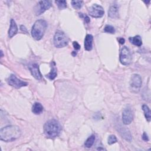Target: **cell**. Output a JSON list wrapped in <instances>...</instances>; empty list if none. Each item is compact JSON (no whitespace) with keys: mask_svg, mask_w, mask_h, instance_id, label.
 Instances as JSON below:
<instances>
[{"mask_svg":"<svg viewBox=\"0 0 151 151\" xmlns=\"http://www.w3.org/2000/svg\"><path fill=\"white\" fill-rule=\"evenodd\" d=\"M21 134V130L18 126L14 125L7 126L1 129L0 139L6 142H12L19 138Z\"/></svg>","mask_w":151,"mask_h":151,"instance_id":"obj_1","label":"cell"},{"mask_svg":"<svg viewBox=\"0 0 151 151\" xmlns=\"http://www.w3.org/2000/svg\"><path fill=\"white\" fill-rule=\"evenodd\" d=\"M61 130V126L55 119L49 120L44 126V133L48 138H54L58 136Z\"/></svg>","mask_w":151,"mask_h":151,"instance_id":"obj_2","label":"cell"},{"mask_svg":"<svg viewBox=\"0 0 151 151\" xmlns=\"http://www.w3.org/2000/svg\"><path fill=\"white\" fill-rule=\"evenodd\" d=\"M47 23L44 19H38L34 24L31 29V35L36 40H41L46 31Z\"/></svg>","mask_w":151,"mask_h":151,"instance_id":"obj_3","label":"cell"},{"mask_svg":"<svg viewBox=\"0 0 151 151\" xmlns=\"http://www.w3.org/2000/svg\"><path fill=\"white\" fill-rule=\"evenodd\" d=\"M68 39L66 35L61 31H57L54 37V44L57 48H62L67 45Z\"/></svg>","mask_w":151,"mask_h":151,"instance_id":"obj_4","label":"cell"},{"mask_svg":"<svg viewBox=\"0 0 151 151\" xmlns=\"http://www.w3.org/2000/svg\"><path fill=\"white\" fill-rule=\"evenodd\" d=\"M132 60V57L130 50L127 47L122 48L120 52V61L124 65H129Z\"/></svg>","mask_w":151,"mask_h":151,"instance_id":"obj_5","label":"cell"},{"mask_svg":"<svg viewBox=\"0 0 151 151\" xmlns=\"http://www.w3.org/2000/svg\"><path fill=\"white\" fill-rule=\"evenodd\" d=\"M142 78L139 74H134L132 75L130 81V88L132 91L138 93L142 86Z\"/></svg>","mask_w":151,"mask_h":151,"instance_id":"obj_6","label":"cell"},{"mask_svg":"<svg viewBox=\"0 0 151 151\" xmlns=\"http://www.w3.org/2000/svg\"><path fill=\"white\" fill-rule=\"evenodd\" d=\"M6 81L9 85L16 88H19L22 87L27 86L28 85L27 82L18 78L14 74H11L6 79Z\"/></svg>","mask_w":151,"mask_h":151,"instance_id":"obj_7","label":"cell"},{"mask_svg":"<svg viewBox=\"0 0 151 151\" xmlns=\"http://www.w3.org/2000/svg\"><path fill=\"white\" fill-rule=\"evenodd\" d=\"M88 14L94 18H101L104 14L103 7L98 4H93L88 8Z\"/></svg>","mask_w":151,"mask_h":151,"instance_id":"obj_8","label":"cell"},{"mask_svg":"<svg viewBox=\"0 0 151 151\" xmlns=\"http://www.w3.org/2000/svg\"><path fill=\"white\" fill-rule=\"evenodd\" d=\"M51 6V2L50 1H40L35 8L37 15H41Z\"/></svg>","mask_w":151,"mask_h":151,"instance_id":"obj_9","label":"cell"},{"mask_svg":"<svg viewBox=\"0 0 151 151\" xmlns=\"http://www.w3.org/2000/svg\"><path fill=\"white\" fill-rule=\"evenodd\" d=\"M122 120L124 124H129L133 120V113L129 106H127L123 111Z\"/></svg>","mask_w":151,"mask_h":151,"instance_id":"obj_10","label":"cell"},{"mask_svg":"<svg viewBox=\"0 0 151 151\" xmlns=\"http://www.w3.org/2000/svg\"><path fill=\"white\" fill-rule=\"evenodd\" d=\"M29 69L31 71L32 76L37 80H41L42 79V76L40 71L39 66L37 64H32L29 66Z\"/></svg>","mask_w":151,"mask_h":151,"instance_id":"obj_11","label":"cell"},{"mask_svg":"<svg viewBox=\"0 0 151 151\" xmlns=\"http://www.w3.org/2000/svg\"><path fill=\"white\" fill-rule=\"evenodd\" d=\"M108 15L111 18H116L119 15V6L117 4H112L109 9Z\"/></svg>","mask_w":151,"mask_h":151,"instance_id":"obj_12","label":"cell"},{"mask_svg":"<svg viewBox=\"0 0 151 151\" xmlns=\"http://www.w3.org/2000/svg\"><path fill=\"white\" fill-rule=\"evenodd\" d=\"M93 37L91 34L86 35L84 39V49L87 51H91L93 48Z\"/></svg>","mask_w":151,"mask_h":151,"instance_id":"obj_13","label":"cell"},{"mask_svg":"<svg viewBox=\"0 0 151 151\" xmlns=\"http://www.w3.org/2000/svg\"><path fill=\"white\" fill-rule=\"evenodd\" d=\"M17 32H18V27H17V24L13 19H11L10 21V27L8 31L9 37L12 38V37H14L15 35L17 34Z\"/></svg>","mask_w":151,"mask_h":151,"instance_id":"obj_14","label":"cell"},{"mask_svg":"<svg viewBox=\"0 0 151 151\" xmlns=\"http://www.w3.org/2000/svg\"><path fill=\"white\" fill-rule=\"evenodd\" d=\"M119 133H120V134L122 135V137H123L124 139H126V140L130 142L132 140V136L131 134L130 133V131L125 128L124 127H121L120 129L119 130Z\"/></svg>","mask_w":151,"mask_h":151,"instance_id":"obj_15","label":"cell"},{"mask_svg":"<svg viewBox=\"0 0 151 151\" xmlns=\"http://www.w3.org/2000/svg\"><path fill=\"white\" fill-rule=\"evenodd\" d=\"M43 111V106L42 105L38 102L35 103L32 107V111L35 114H40Z\"/></svg>","mask_w":151,"mask_h":151,"instance_id":"obj_16","label":"cell"},{"mask_svg":"<svg viewBox=\"0 0 151 151\" xmlns=\"http://www.w3.org/2000/svg\"><path fill=\"white\" fill-rule=\"evenodd\" d=\"M129 41L132 44L138 47L141 46L142 44V40L139 35H136L133 37H129Z\"/></svg>","mask_w":151,"mask_h":151,"instance_id":"obj_17","label":"cell"},{"mask_svg":"<svg viewBox=\"0 0 151 151\" xmlns=\"http://www.w3.org/2000/svg\"><path fill=\"white\" fill-rule=\"evenodd\" d=\"M95 139H96V137L94 134H92L90 137H88V139L86 140V141L84 143L85 147L87 148L91 147L93 146V145L94 144Z\"/></svg>","mask_w":151,"mask_h":151,"instance_id":"obj_18","label":"cell"},{"mask_svg":"<svg viewBox=\"0 0 151 151\" xmlns=\"http://www.w3.org/2000/svg\"><path fill=\"white\" fill-rule=\"evenodd\" d=\"M57 75V68L56 67H55V65L52 66V68H51V71L47 75H45V76L49 78L50 80H54L56 76Z\"/></svg>","mask_w":151,"mask_h":151,"instance_id":"obj_19","label":"cell"},{"mask_svg":"<svg viewBox=\"0 0 151 151\" xmlns=\"http://www.w3.org/2000/svg\"><path fill=\"white\" fill-rule=\"evenodd\" d=\"M142 109L144 111V114L146 120L149 122L151 119V116H150V110L149 107L146 104H143L142 106Z\"/></svg>","mask_w":151,"mask_h":151,"instance_id":"obj_20","label":"cell"},{"mask_svg":"<svg viewBox=\"0 0 151 151\" xmlns=\"http://www.w3.org/2000/svg\"><path fill=\"white\" fill-rule=\"evenodd\" d=\"M71 5L73 7L76 9H80L83 5V2L82 1H77V0H74L71 1Z\"/></svg>","mask_w":151,"mask_h":151,"instance_id":"obj_21","label":"cell"},{"mask_svg":"<svg viewBox=\"0 0 151 151\" xmlns=\"http://www.w3.org/2000/svg\"><path fill=\"white\" fill-rule=\"evenodd\" d=\"M59 9H64L67 8V2L65 1H55V2Z\"/></svg>","mask_w":151,"mask_h":151,"instance_id":"obj_22","label":"cell"},{"mask_svg":"<svg viewBox=\"0 0 151 151\" xmlns=\"http://www.w3.org/2000/svg\"><path fill=\"white\" fill-rule=\"evenodd\" d=\"M104 31L107 33L109 34H114L115 32V29L114 28L110 25H107L105 26L104 28Z\"/></svg>","mask_w":151,"mask_h":151,"instance_id":"obj_23","label":"cell"},{"mask_svg":"<svg viewBox=\"0 0 151 151\" xmlns=\"http://www.w3.org/2000/svg\"><path fill=\"white\" fill-rule=\"evenodd\" d=\"M117 142V138L116 137V136L111 134L110 135L109 138H108V143L109 145H112L114 143H116Z\"/></svg>","mask_w":151,"mask_h":151,"instance_id":"obj_24","label":"cell"},{"mask_svg":"<svg viewBox=\"0 0 151 151\" xmlns=\"http://www.w3.org/2000/svg\"><path fill=\"white\" fill-rule=\"evenodd\" d=\"M79 14H80V17H83L84 18V21L86 23H88L90 21V19L89 17L87 15H84L83 14H81V13H80Z\"/></svg>","mask_w":151,"mask_h":151,"instance_id":"obj_25","label":"cell"},{"mask_svg":"<svg viewBox=\"0 0 151 151\" xmlns=\"http://www.w3.org/2000/svg\"><path fill=\"white\" fill-rule=\"evenodd\" d=\"M73 45L76 50H78L80 48V45L77 41H74L73 42Z\"/></svg>","mask_w":151,"mask_h":151,"instance_id":"obj_26","label":"cell"},{"mask_svg":"<svg viewBox=\"0 0 151 151\" xmlns=\"http://www.w3.org/2000/svg\"><path fill=\"white\" fill-rule=\"evenodd\" d=\"M142 139L145 141H148L149 140V137H148L147 134L145 132H144L143 135H142Z\"/></svg>","mask_w":151,"mask_h":151,"instance_id":"obj_27","label":"cell"},{"mask_svg":"<svg viewBox=\"0 0 151 151\" xmlns=\"http://www.w3.org/2000/svg\"><path fill=\"white\" fill-rule=\"evenodd\" d=\"M117 40H118V41L121 44H123L124 43V42H125V40L123 38H119Z\"/></svg>","mask_w":151,"mask_h":151,"instance_id":"obj_28","label":"cell"},{"mask_svg":"<svg viewBox=\"0 0 151 151\" xmlns=\"http://www.w3.org/2000/svg\"><path fill=\"white\" fill-rule=\"evenodd\" d=\"M20 28H21V29L22 31H24V32H27V29L25 28V27L24 26H23V25H21Z\"/></svg>","mask_w":151,"mask_h":151,"instance_id":"obj_29","label":"cell"},{"mask_svg":"<svg viewBox=\"0 0 151 151\" xmlns=\"http://www.w3.org/2000/svg\"><path fill=\"white\" fill-rule=\"evenodd\" d=\"M1 57H3V52H2V50L1 51Z\"/></svg>","mask_w":151,"mask_h":151,"instance_id":"obj_30","label":"cell"},{"mask_svg":"<svg viewBox=\"0 0 151 151\" xmlns=\"http://www.w3.org/2000/svg\"><path fill=\"white\" fill-rule=\"evenodd\" d=\"M97 150H104V149H103V148H99H99L97 149Z\"/></svg>","mask_w":151,"mask_h":151,"instance_id":"obj_31","label":"cell"}]
</instances>
